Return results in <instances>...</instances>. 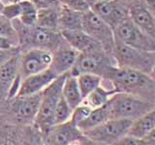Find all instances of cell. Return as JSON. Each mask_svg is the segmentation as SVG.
<instances>
[{
	"instance_id": "d590c367",
	"label": "cell",
	"mask_w": 155,
	"mask_h": 145,
	"mask_svg": "<svg viewBox=\"0 0 155 145\" xmlns=\"http://www.w3.org/2000/svg\"><path fill=\"white\" fill-rule=\"evenodd\" d=\"M19 52V48H11V50H3L0 48V66L4 65L5 63L8 62L11 58H13L16 54Z\"/></svg>"
},
{
	"instance_id": "5b68a950",
	"label": "cell",
	"mask_w": 155,
	"mask_h": 145,
	"mask_svg": "<svg viewBox=\"0 0 155 145\" xmlns=\"http://www.w3.org/2000/svg\"><path fill=\"white\" fill-rule=\"evenodd\" d=\"M114 58L117 67L127 68L149 75L155 64V51L137 50L115 41Z\"/></svg>"
},
{
	"instance_id": "ffe728a7",
	"label": "cell",
	"mask_w": 155,
	"mask_h": 145,
	"mask_svg": "<svg viewBox=\"0 0 155 145\" xmlns=\"http://www.w3.org/2000/svg\"><path fill=\"white\" fill-rule=\"evenodd\" d=\"M84 13L61 5L59 10V31L82 30Z\"/></svg>"
},
{
	"instance_id": "e0dca14e",
	"label": "cell",
	"mask_w": 155,
	"mask_h": 145,
	"mask_svg": "<svg viewBox=\"0 0 155 145\" xmlns=\"http://www.w3.org/2000/svg\"><path fill=\"white\" fill-rule=\"evenodd\" d=\"M58 76L51 69L24 77L21 81L17 96H30L41 93Z\"/></svg>"
},
{
	"instance_id": "f1b7e54d",
	"label": "cell",
	"mask_w": 155,
	"mask_h": 145,
	"mask_svg": "<svg viewBox=\"0 0 155 145\" xmlns=\"http://www.w3.org/2000/svg\"><path fill=\"white\" fill-rule=\"evenodd\" d=\"M0 145H21L19 132L17 133L13 127L6 126L0 129Z\"/></svg>"
},
{
	"instance_id": "7a4b0ae2",
	"label": "cell",
	"mask_w": 155,
	"mask_h": 145,
	"mask_svg": "<svg viewBox=\"0 0 155 145\" xmlns=\"http://www.w3.org/2000/svg\"><path fill=\"white\" fill-rule=\"evenodd\" d=\"M12 23L18 34V47L21 51L30 48H41L52 52L66 42L58 31L48 30L36 25L25 26L18 19H14Z\"/></svg>"
},
{
	"instance_id": "d6a6232c",
	"label": "cell",
	"mask_w": 155,
	"mask_h": 145,
	"mask_svg": "<svg viewBox=\"0 0 155 145\" xmlns=\"http://www.w3.org/2000/svg\"><path fill=\"white\" fill-rule=\"evenodd\" d=\"M59 1L63 6L77 10V11H80L82 13L90 10L88 6L86 5L84 0H59Z\"/></svg>"
},
{
	"instance_id": "ee69618b",
	"label": "cell",
	"mask_w": 155,
	"mask_h": 145,
	"mask_svg": "<svg viewBox=\"0 0 155 145\" xmlns=\"http://www.w3.org/2000/svg\"><path fill=\"white\" fill-rule=\"evenodd\" d=\"M120 1H122V2H124L125 4H130V3H132V2H134V1H136V0H120Z\"/></svg>"
},
{
	"instance_id": "603a6c76",
	"label": "cell",
	"mask_w": 155,
	"mask_h": 145,
	"mask_svg": "<svg viewBox=\"0 0 155 145\" xmlns=\"http://www.w3.org/2000/svg\"><path fill=\"white\" fill-rule=\"evenodd\" d=\"M155 128V106L142 117L135 120L129 130L130 135L138 138H143Z\"/></svg>"
},
{
	"instance_id": "9c48e42d",
	"label": "cell",
	"mask_w": 155,
	"mask_h": 145,
	"mask_svg": "<svg viewBox=\"0 0 155 145\" xmlns=\"http://www.w3.org/2000/svg\"><path fill=\"white\" fill-rule=\"evenodd\" d=\"M82 30L98 43L107 52L114 56L115 44L114 29L91 10L84 13Z\"/></svg>"
},
{
	"instance_id": "7bdbcfd3",
	"label": "cell",
	"mask_w": 155,
	"mask_h": 145,
	"mask_svg": "<svg viewBox=\"0 0 155 145\" xmlns=\"http://www.w3.org/2000/svg\"><path fill=\"white\" fill-rule=\"evenodd\" d=\"M82 139H84V138H81L80 140H77V141L71 143L70 145H82Z\"/></svg>"
},
{
	"instance_id": "ac0fdd59",
	"label": "cell",
	"mask_w": 155,
	"mask_h": 145,
	"mask_svg": "<svg viewBox=\"0 0 155 145\" xmlns=\"http://www.w3.org/2000/svg\"><path fill=\"white\" fill-rule=\"evenodd\" d=\"M60 33L68 45L80 53L102 47L84 30H63Z\"/></svg>"
},
{
	"instance_id": "4fadbf2b",
	"label": "cell",
	"mask_w": 155,
	"mask_h": 145,
	"mask_svg": "<svg viewBox=\"0 0 155 145\" xmlns=\"http://www.w3.org/2000/svg\"><path fill=\"white\" fill-rule=\"evenodd\" d=\"M90 10L108 23L113 29L124 19L129 18L128 5L120 0L97 2Z\"/></svg>"
},
{
	"instance_id": "f546056e",
	"label": "cell",
	"mask_w": 155,
	"mask_h": 145,
	"mask_svg": "<svg viewBox=\"0 0 155 145\" xmlns=\"http://www.w3.org/2000/svg\"><path fill=\"white\" fill-rule=\"evenodd\" d=\"M91 110H92V108L90 106L85 105L84 103H81L80 105H78L75 109H73L70 121L78 127L79 124H81L82 121L89 115Z\"/></svg>"
},
{
	"instance_id": "30bf717a",
	"label": "cell",
	"mask_w": 155,
	"mask_h": 145,
	"mask_svg": "<svg viewBox=\"0 0 155 145\" xmlns=\"http://www.w3.org/2000/svg\"><path fill=\"white\" fill-rule=\"evenodd\" d=\"M115 41L124 45L145 51H155V41L144 34L127 18L114 29Z\"/></svg>"
},
{
	"instance_id": "cb8c5ba5",
	"label": "cell",
	"mask_w": 155,
	"mask_h": 145,
	"mask_svg": "<svg viewBox=\"0 0 155 145\" xmlns=\"http://www.w3.org/2000/svg\"><path fill=\"white\" fill-rule=\"evenodd\" d=\"M61 7V6H60ZM58 8L39 9L36 26L52 31H59V10Z\"/></svg>"
},
{
	"instance_id": "1f68e13d",
	"label": "cell",
	"mask_w": 155,
	"mask_h": 145,
	"mask_svg": "<svg viewBox=\"0 0 155 145\" xmlns=\"http://www.w3.org/2000/svg\"><path fill=\"white\" fill-rule=\"evenodd\" d=\"M21 14V5L18 2L15 3H10V4H5L2 11H1V16L7 18L8 21H12L14 19H18Z\"/></svg>"
},
{
	"instance_id": "836d02e7",
	"label": "cell",
	"mask_w": 155,
	"mask_h": 145,
	"mask_svg": "<svg viewBox=\"0 0 155 145\" xmlns=\"http://www.w3.org/2000/svg\"><path fill=\"white\" fill-rule=\"evenodd\" d=\"M35 5L37 9H47V8H58L61 6L59 0H30Z\"/></svg>"
},
{
	"instance_id": "b9f144b4",
	"label": "cell",
	"mask_w": 155,
	"mask_h": 145,
	"mask_svg": "<svg viewBox=\"0 0 155 145\" xmlns=\"http://www.w3.org/2000/svg\"><path fill=\"white\" fill-rule=\"evenodd\" d=\"M21 0H1V2L5 5V4H10V3H15V2H18Z\"/></svg>"
},
{
	"instance_id": "5bb4252c",
	"label": "cell",
	"mask_w": 155,
	"mask_h": 145,
	"mask_svg": "<svg viewBox=\"0 0 155 145\" xmlns=\"http://www.w3.org/2000/svg\"><path fill=\"white\" fill-rule=\"evenodd\" d=\"M44 137L47 145H70L84 137L79 128L69 120L66 123L53 125L44 134Z\"/></svg>"
},
{
	"instance_id": "484cf974",
	"label": "cell",
	"mask_w": 155,
	"mask_h": 145,
	"mask_svg": "<svg viewBox=\"0 0 155 145\" xmlns=\"http://www.w3.org/2000/svg\"><path fill=\"white\" fill-rule=\"evenodd\" d=\"M77 81L81 96L84 100L91 92H93L101 84L102 76L94 74H81L77 76Z\"/></svg>"
},
{
	"instance_id": "f35d334b",
	"label": "cell",
	"mask_w": 155,
	"mask_h": 145,
	"mask_svg": "<svg viewBox=\"0 0 155 145\" xmlns=\"http://www.w3.org/2000/svg\"><path fill=\"white\" fill-rule=\"evenodd\" d=\"M145 5L147 6V8L150 10V12H151L154 17H155V0H143Z\"/></svg>"
},
{
	"instance_id": "9a60e30c",
	"label": "cell",
	"mask_w": 155,
	"mask_h": 145,
	"mask_svg": "<svg viewBox=\"0 0 155 145\" xmlns=\"http://www.w3.org/2000/svg\"><path fill=\"white\" fill-rule=\"evenodd\" d=\"M129 18L144 34L155 41V17L143 0L128 4Z\"/></svg>"
},
{
	"instance_id": "ab89813d",
	"label": "cell",
	"mask_w": 155,
	"mask_h": 145,
	"mask_svg": "<svg viewBox=\"0 0 155 145\" xmlns=\"http://www.w3.org/2000/svg\"><path fill=\"white\" fill-rule=\"evenodd\" d=\"M85 1V3H86V5L88 6V8L89 9H91L92 7L94 6V5L97 3V0H84Z\"/></svg>"
},
{
	"instance_id": "2e32d148",
	"label": "cell",
	"mask_w": 155,
	"mask_h": 145,
	"mask_svg": "<svg viewBox=\"0 0 155 145\" xmlns=\"http://www.w3.org/2000/svg\"><path fill=\"white\" fill-rule=\"evenodd\" d=\"M80 52L74 50L65 42L52 51L50 69L59 76L66 75L73 69Z\"/></svg>"
},
{
	"instance_id": "e575fe53",
	"label": "cell",
	"mask_w": 155,
	"mask_h": 145,
	"mask_svg": "<svg viewBox=\"0 0 155 145\" xmlns=\"http://www.w3.org/2000/svg\"><path fill=\"white\" fill-rule=\"evenodd\" d=\"M114 145H147L143 138L135 137L133 135L127 134L120 140H118Z\"/></svg>"
},
{
	"instance_id": "8d00e7d4",
	"label": "cell",
	"mask_w": 155,
	"mask_h": 145,
	"mask_svg": "<svg viewBox=\"0 0 155 145\" xmlns=\"http://www.w3.org/2000/svg\"><path fill=\"white\" fill-rule=\"evenodd\" d=\"M16 47H18V44L16 41L0 35V48L11 50V48H16Z\"/></svg>"
},
{
	"instance_id": "4dcf8cb0",
	"label": "cell",
	"mask_w": 155,
	"mask_h": 145,
	"mask_svg": "<svg viewBox=\"0 0 155 145\" xmlns=\"http://www.w3.org/2000/svg\"><path fill=\"white\" fill-rule=\"evenodd\" d=\"M0 35L7 37L9 39H12V40L16 41L18 44V34L12 21H8L7 18H5L2 16H0Z\"/></svg>"
},
{
	"instance_id": "277c9868",
	"label": "cell",
	"mask_w": 155,
	"mask_h": 145,
	"mask_svg": "<svg viewBox=\"0 0 155 145\" xmlns=\"http://www.w3.org/2000/svg\"><path fill=\"white\" fill-rule=\"evenodd\" d=\"M66 75L59 76L42 92L41 103L34 125L41 130L43 134H46L53 126V113L61 97L62 85Z\"/></svg>"
},
{
	"instance_id": "52a82bcc",
	"label": "cell",
	"mask_w": 155,
	"mask_h": 145,
	"mask_svg": "<svg viewBox=\"0 0 155 145\" xmlns=\"http://www.w3.org/2000/svg\"><path fill=\"white\" fill-rule=\"evenodd\" d=\"M132 124L133 121L131 120L111 118L82 134L90 141L102 145H114L129 134Z\"/></svg>"
},
{
	"instance_id": "44dd1931",
	"label": "cell",
	"mask_w": 155,
	"mask_h": 145,
	"mask_svg": "<svg viewBox=\"0 0 155 145\" xmlns=\"http://www.w3.org/2000/svg\"><path fill=\"white\" fill-rule=\"evenodd\" d=\"M61 94L72 109H75L78 105H80L82 103L84 98H82L79 84H78L77 76H74L70 74L66 75L62 85Z\"/></svg>"
},
{
	"instance_id": "7c38bea8",
	"label": "cell",
	"mask_w": 155,
	"mask_h": 145,
	"mask_svg": "<svg viewBox=\"0 0 155 145\" xmlns=\"http://www.w3.org/2000/svg\"><path fill=\"white\" fill-rule=\"evenodd\" d=\"M19 52L0 66V105L16 97L21 79L18 75Z\"/></svg>"
},
{
	"instance_id": "d6986e66",
	"label": "cell",
	"mask_w": 155,
	"mask_h": 145,
	"mask_svg": "<svg viewBox=\"0 0 155 145\" xmlns=\"http://www.w3.org/2000/svg\"><path fill=\"white\" fill-rule=\"evenodd\" d=\"M115 93H117V92L115 91L113 83L109 79L102 77L101 84L93 92H91L82 101V103L90 106L92 109L97 108L105 105Z\"/></svg>"
},
{
	"instance_id": "ba28073f",
	"label": "cell",
	"mask_w": 155,
	"mask_h": 145,
	"mask_svg": "<svg viewBox=\"0 0 155 145\" xmlns=\"http://www.w3.org/2000/svg\"><path fill=\"white\" fill-rule=\"evenodd\" d=\"M42 92L30 96H16L8 100V111L11 120L21 126L34 124L41 103Z\"/></svg>"
},
{
	"instance_id": "4316f807",
	"label": "cell",
	"mask_w": 155,
	"mask_h": 145,
	"mask_svg": "<svg viewBox=\"0 0 155 145\" xmlns=\"http://www.w3.org/2000/svg\"><path fill=\"white\" fill-rule=\"evenodd\" d=\"M19 5H21V14L18 19L25 26H35L38 14L37 7L30 0H21Z\"/></svg>"
},
{
	"instance_id": "8992f818",
	"label": "cell",
	"mask_w": 155,
	"mask_h": 145,
	"mask_svg": "<svg viewBox=\"0 0 155 145\" xmlns=\"http://www.w3.org/2000/svg\"><path fill=\"white\" fill-rule=\"evenodd\" d=\"M111 66H116L114 56L107 52L103 47L80 53L70 74L77 76L81 74H94L103 77Z\"/></svg>"
},
{
	"instance_id": "8fae6325",
	"label": "cell",
	"mask_w": 155,
	"mask_h": 145,
	"mask_svg": "<svg viewBox=\"0 0 155 145\" xmlns=\"http://www.w3.org/2000/svg\"><path fill=\"white\" fill-rule=\"evenodd\" d=\"M52 52L41 48H30L19 50L18 75L21 79L39 74L50 69L51 64Z\"/></svg>"
},
{
	"instance_id": "7dc6e473",
	"label": "cell",
	"mask_w": 155,
	"mask_h": 145,
	"mask_svg": "<svg viewBox=\"0 0 155 145\" xmlns=\"http://www.w3.org/2000/svg\"><path fill=\"white\" fill-rule=\"evenodd\" d=\"M46 145H47V144H46Z\"/></svg>"
},
{
	"instance_id": "bcb514c9",
	"label": "cell",
	"mask_w": 155,
	"mask_h": 145,
	"mask_svg": "<svg viewBox=\"0 0 155 145\" xmlns=\"http://www.w3.org/2000/svg\"><path fill=\"white\" fill-rule=\"evenodd\" d=\"M101 1H110V0H97V2H101Z\"/></svg>"
},
{
	"instance_id": "83f0119b",
	"label": "cell",
	"mask_w": 155,
	"mask_h": 145,
	"mask_svg": "<svg viewBox=\"0 0 155 145\" xmlns=\"http://www.w3.org/2000/svg\"><path fill=\"white\" fill-rule=\"evenodd\" d=\"M72 112L73 109L67 104V102L64 100L61 94V97L55 108L54 113H53V125H58V124H63L68 122L71 119Z\"/></svg>"
},
{
	"instance_id": "6da1fadb",
	"label": "cell",
	"mask_w": 155,
	"mask_h": 145,
	"mask_svg": "<svg viewBox=\"0 0 155 145\" xmlns=\"http://www.w3.org/2000/svg\"><path fill=\"white\" fill-rule=\"evenodd\" d=\"M103 77L113 83L117 93H126L155 102V84L147 74L111 66Z\"/></svg>"
},
{
	"instance_id": "74e56055",
	"label": "cell",
	"mask_w": 155,
	"mask_h": 145,
	"mask_svg": "<svg viewBox=\"0 0 155 145\" xmlns=\"http://www.w3.org/2000/svg\"><path fill=\"white\" fill-rule=\"evenodd\" d=\"M143 139L147 142V145H155V128Z\"/></svg>"
},
{
	"instance_id": "d4e9b609",
	"label": "cell",
	"mask_w": 155,
	"mask_h": 145,
	"mask_svg": "<svg viewBox=\"0 0 155 145\" xmlns=\"http://www.w3.org/2000/svg\"><path fill=\"white\" fill-rule=\"evenodd\" d=\"M19 139L21 145H46L43 133L34 124L19 128Z\"/></svg>"
},
{
	"instance_id": "f6af8a7d",
	"label": "cell",
	"mask_w": 155,
	"mask_h": 145,
	"mask_svg": "<svg viewBox=\"0 0 155 145\" xmlns=\"http://www.w3.org/2000/svg\"><path fill=\"white\" fill-rule=\"evenodd\" d=\"M4 6V4L1 2V0H0V16H1V11H2V8Z\"/></svg>"
},
{
	"instance_id": "3957f363",
	"label": "cell",
	"mask_w": 155,
	"mask_h": 145,
	"mask_svg": "<svg viewBox=\"0 0 155 145\" xmlns=\"http://www.w3.org/2000/svg\"><path fill=\"white\" fill-rule=\"evenodd\" d=\"M111 118L134 121L155 106V102L126 93H115L109 101Z\"/></svg>"
},
{
	"instance_id": "7402d4cb",
	"label": "cell",
	"mask_w": 155,
	"mask_h": 145,
	"mask_svg": "<svg viewBox=\"0 0 155 145\" xmlns=\"http://www.w3.org/2000/svg\"><path fill=\"white\" fill-rule=\"evenodd\" d=\"M108 103L103 106H100V108H93L90 111L89 115L81 124H79L78 128L82 134L111 119L110 110Z\"/></svg>"
},
{
	"instance_id": "60d3db41",
	"label": "cell",
	"mask_w": 155,
	"mask_h": 145,
	"mask_svg": "<svg viewBox=\"0 0 155 145\" xmlns=\"http://www.w3.org/2000/svg\"><path fill=\"white\" fill-rule=\"evenodd\" d=\"M149 76H150V77L152 79V80H153V82H154V84H155V64H154V66H153V68H152L151 72H150Z\"/></svg>"
}]
</instances>
